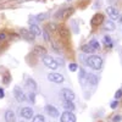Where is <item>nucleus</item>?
I'll return each mask as SVG.
<instances>
[{"label":"nucleus","mask_w":122,"mask_h":122,"mask_svg":"<svg viewBox=\"0 0 122 122\" xmlns=\"http://www.w3.org/2000/svg\"><path fill=\"white\" fill-rule=\"evenodd\" d=\"M33 53L37 55V56H45L46 55V49L45 48H43V46H40V45H37V46H34V49H33Z\"/></svg>","instance_id":"obj_11"},{"label":"nucleus","mask_w":122,"mask_h":122,"mask_svg":"<svg viewBox=\"0 0 122 122\" xmlns=\"http://www.w3.org/2000/svg\"><path fill=\"white\" fill-rule=\"evenodd\" d=\"M61 95H62V98L66 101H73L75 98H76L75 93L71 89H68V88H64L62 90H61Z\"/></svg>","instance_id":"obj_6"},{"label":"nucleus","mask_w":122,"mask_h":122,"mask_svg":"<svg viewBox=\"0 0 122 122\" xmlns=\"http://www.w3.org/2000/svg\"><path fill=\"white\" fill-rule=\"evenodd\" d=\"M59 33L62 38H66V37H68V29L65 27H61V28H59Z\"/></svg>","instance_id":"obj_20"},{"label":"nucleus","mask_w":122,"mask_h":122,"mask_svg":"<svg viewBox=\"0 0 122 122\" xmlns=\"http://www.w3.org/2000/svg\"><path fill=\"white\" fill-rule=\"evenodd\" d=\"M82 51H83V53H87V54H93L95 50L88 44V45H83V46H82Z\"/></svg>","instance_id":"obj_19"},{"label":"nucleus","mask_w":122,"mask_h":122,"mask_svg":"<svg viewBox=\"0 0 122 122\" xmlns=\"http://www.w3.org/2000/svg\"><path fill=\"white\" fill-rule=\"evenodd\" d=\"M32 121H33V122H45L43 115H36V116H33Z\"/></svg>","instance_id":"obj_22"},{"label":"nucleus","mask_w":122,"mask_h":122,"mask_svg":"<svg viewBox=\"0 0 122 122\" xmlns=\"http://www.w3.org/2000/svg\"><path fill=\"white\" fill-rule=\"evenodd\" d=\"M64 107H65V111H70V112H72L76 109L72 101H66V100H64Z\"/></svg>","instance_id":"obj_16"},{"label":"nucleus","mask_w":122,"mask_h":122,"mask_svg":"<svg viewBox=\"0 0 122 122\" xmlns=\"http://www.w3.org/2000/svg\"><path fill=\"white\" fill-rule=\"evenodd\" d=\"M44 110H45V112L50 116V117H59V110H57V107H55L54 105H46L45 107H44Z\"/></svg>","instance_id":"obj_7"},{"label":"nucleus","mask_w":122,"mask_h":122,"mask_svg":"<svg viewBox=\"0 0 122 122\" xmlns=\"http://www.w3.org/2000/svg\"><path fill=\"white\" fill-rule=\"evenodd\" d=\"M22 36H23V38H26V39H28V40H33V37H34L30 32H29V33H27L25 29H22Z\"/></svg>","instance_id":"obj_23"},{"label":"nucleus","mask_w":122,"mask_h":122,"mask_svg":"<svg viewBox=\"0 0 122 122\" xmlns=\"http://www.w3.org/2000/svg\"><path fill=\"white\" fill-rule=\"evenodd\" d=\"M61 122H76V116L73 112H70V111H65V112L61 114L60 117Z\"/></svg>","instance_id":"obj_5"},{"label":"nucleus","mask_w":122,"mask_h":122,"mask_svg":"<svg viewBox=\"0 0 122 122\" xmlns=\"http://www.w3.org/2000/svg\"><path fill=\"white\" fill-rule=\"evenodd\" d=\"M104 43H105L106 45L111 46V38H110V37H107V36H105V37H104Z\"/></svg>","instance_id":"obj_24"},{"label":"nucleus","mask_w":122,"mask_h":122,"mask_svg":"<svg viewBox=\"0 0 122 122\" xmlns=\"http://www.w3.org/2000/svg\"><path fill=\"white\" fill-rule=\"evenodd\" d=\"M21 116H22L23 118H26V120L33 118V109L29 107V106L22 107V110H21Z\"/></svg>","instance_id":"obj_9"},{"label":"nucleus","mask_w":122,"mask_h":122,"mask_svg":"<svg viewBox=\"0 0 122 122\" xmlns=\"http://www.w3.org/2000/svg\"><path fill=\"white\" fill-rule=\"evenodd\" d=\"M5 121L6 122H15V114L12 110H6L5 112Z\"/></svg>","instance_id":"obj_13"},{"label":"nucleus","mask_w":122,"mask_h":122,"mask_svg":"<svg viewBox=\"0 0 122 122\" xmlns=\"http://www.w3.org/2000/svg\"><path fill=\"white\" fill-rule=\"evenodd\" d=\"M4 95H5L4 89H3V88H0V99H3V98H4Z\"/></svg>","instance_id":"obj_28"},{"label":"nucleus","mask_w":122,"mask_h":122,"mask_svg":"<svg viewBox=\"0 0 122 122\" xmlns=\"http://www.w3.org/2000/svg\"><path fill=\"white\" fill-rule=\"evenodd\" d=\"M14 94H15V98H16V100L18 101V103H23L25 100H27V97L23 93V90L20 88V87H17V86L14 89Z\"/></svg>","instance_id":"obj_4"},{"label":"nucleus","mask_w":122,"mask_h":122,"mask_svg":"<svg viewBox=\"0 0 122 122\" xmlns=\"http://www.w3.org/2000/svg\"><path fill=\"white\" fill-rule=\"evenodd\" d=\"M103 20H104V16L101 15V14H98V15H95L94 17H93V20H92V25L93 26H99L101 22H103Z\"/></svg>","instance_id":"obj_14"},{"label":"nucleus","mask_w":122,"mask_h":122,"mask_svg":"<svg viewBox=\"0 0 122 122\" xmlns=\"http://www.w3.org/2000/svg\"><path fill=\"white\" fill-rule=\"evenodd\" d=\"M112 121H114V122H118V121H121V116H118V115L115 116V117L112 118Z\"/></svg>","instance_id":"obj_29"},{"label":"nucleus","mask_w":122,"mask_h":122,"mask_svg":"<svg viewBox=\"0 0 122 122\" xmlns=\"http://www.w3.org/2000/svg\"><path fill=\"white\" fill-rule=\"evenodd\" d=\"M68 68H70V71H72V72H75V71L78 68V66H77L76 64H71V65L68 66Z\"/></svg>","instance_id":"obj_25"},{"label":"nucleus","mask_w":122,"mask_h":122,"mask_svg":"<svg viewBox=\"0 0 122 122\" xmlns=\"http://www.w3.org/2000/svg\"><path fill=\"white\" fill-rule=\"evenodd\" d=\"M43 64H44L48 68H50V70H56V68L59 67L56 59H54L53 56H50V55H45V56L43 57Z\"/></svg>","instance_id":"obj_2"},{"label":"nucleus","mask_w":122,"mask_h":122,"mask_svg":"<svg viewBox=\"0 0 122 122\" xmlns=\"http://www.w3.org/2000/svg\"><path fill=\"white\" fill-rule=\"evenodd\" d=\"M118 105V103H117V100L116 101H114V103H111V107L112 109H116V106Z\"/></svg>","instance_id":"obj_30"},{"label":"nucleus","mask_w":122,"mask_h":122,"mask_svg":"<svg viewBox=\"0 0 122 122\" xmlns=\"http://www.w3.org/2000/svg\"><path fill=\"white\" fill-rule=\"evenodd\" d=\"M106 12H107V15L112 18V20H118V18H120L118 10H117L116 7H114V6H109V7L106 9Z\"/></svg>","instance_id":"obj_8"},{"label":"nucleus","mask_w":122,"mask_h":122,"mask_svg":"<svg viewBox=\"0 0 122 122\" xmlns=\"http://www.w3.org/2000/svg\"><path fill=\"white\" fill-rule=\"evenodd\" d=\"M26 86L30 89V92H33V93H36L37 89H38V86H37L36 81H34L33 78H27V81H26Z\"/></svg>","instance_id":"obj_10"},{"label":"nucleus","mask_w":122,"mask_h":122,"mask_svg":"<svg viewBox=\"0 0 122 122\" xmlns=\"http://www.w3.org/2000/svg\"><path fill=\"white\" fill-rule=\"evenodd\" d=\"M87 82L95 86V84H98V77L95 75H93V73H87Z\"/></svg>","instance_id":"obj_15"},{"label":"nucleus","mask_w":122,"mask_h":122,"mask_svg":"<svg viewBox=\"0 0 122 122\" xmlns=\"http://www.w3.org/2000/svg\"><path fill=\"white\" fill-rule=\"evenodd\" d=\"M68 1H70V0H68Z\"/></svg>","instance_id":"obj_32"},{"label":"nucleus","mask_w":122,"mask_h":122,"mask_svg":"<svg viewBox=\"0 0 122 122\" xmlns=\"http://www.w3.org/2000/svg\"><path fill=\"white\" fill-rule=\"evenodd\" d=\"M27 100L29 101L30 104H34V103H36V93H33V92H30V93L27 95Z\"/></svg>","instance_id":"obj_21"},{"label":"nucleus","mask_w":122,"mask_h":122,"mask_svg":"<svg viewBox=\"0 0 122 122\" xmlns=\"http://www.w3.org/2000/svg\"><path fill=\"white\" fill-rule=\"evenodd\" d=\"M86 64H87L89 67H92L93 70L99 71V70H101V67H103L104 61H103V59H101L100 56H98V55H90V56L87 59Z\"/></svg>","instance_id":"obj_1"},{"label":"nucleus","mask_w":122,"mask_h":122,"mask_svg":"<svg viewBox=\"0 0 122 122\" xmlns=\"http://www.w3.org/2000/svg\"><path fill=\"white\" fill-rule=\"evenodd\" d=\"M104 26H105V29L106 30H114L115 29V23L112 21H105Z\"/></svg>","instance_id":"obj_18"},{"label":"nucleus","mask_w":122,"mask_h":122,"mask_svg":"<svg viewBox=\"0 0 122 122\" xmlns=\"http://www.w3.org/2000/svg\"><path fill=\"white\" fill-rule=\"evenodd\" d=\"M29 32L32 33L34 37H39L40 34H42V29H40V27L37 26V25H32L30 28H29Z\"/></svg>","instance_id":"obj_12"},{"label":"nucleus","mask_w":122,"mask_h":122,"mask_svg":"<svg viewBox=\"0 0 122 122\" xmlns=\"http://www.w3.org/2000/svg\"><path fill=\"white\" fill-rule=\"evenodd\" d=\"M89 45L93 48L94 50H98V49H100V43L98 42L97 39H92L90 42H89Z\"/></svg>","instance_id":"obj_17"},{"label":"nucleus","mask_w":122,"mask_h":122,"mask_svg":"<svg viewBox=\"0 0 122 122\" xmlns=\"http://www.w3.org/2000/svg\"><path fill=\"white\" fill-rule=\"evenodd\" d=\"M5 39H6V33L0 32V40H5Z\"/></svg>","instance_id":"obj_27"},{"label":"nucleus","mask_w":122,"mask_h":122,"mask_svg":"<svg viewBox=\"0 0 122 122\" xmlns=\"http://www.w3.org/2000/svg\"><path fill=\"white\" fill-rule=\"evenodd\" d=\"M121 97H122V90L120 89L118 92H116V94H115V98H116V99H120Z\"/></svg>","instance_id":"obj_26"},{"label":"nucleus","mask_w":122,"mask_h":122,"mask_svg":"<svg viewBox=\"0 0 122 122\" xmlns=\"http://www.w3.org/2000/svg\"><path fill=\"white\" fill-rule=\"evenodd\" d=\"M44 38H45V40H49V36H48L46 30H44Z\"/></svg>","instance_id":"obj_31"},{"label":"nucleus","mask_w":122,"mask_h":122,"mask_svg":"<svg viewBox=\"0 0 122 122\" xmlns=\"http://www.w3.org/2000/svg\"><path fill=\"white\" fill-rule=\"evenodd\" d=\"M48 79L50 81V82H53V83H62L65 78L64 76L61 75V73H56V72H51V73H49L48 75Z\"/></svg>","instance_id":"obj_3"}]
</instances>
